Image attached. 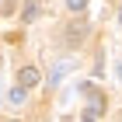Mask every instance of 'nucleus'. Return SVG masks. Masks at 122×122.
Segmentation results:
<instances>
[{"label":"nucleus","instance_id":"nucleus-6","mask_svg":"<svg viewBox=\"0 0 122 122\" xmlns=\"http://www.w3.org/2000/svg\"><path fill=\"white\" fill-rule=\"evenodd\" d=\"M25 91H28V87H14V91H10V105H21V101H25Z\"/></svg>","mask_w":122,"mask_h":122},{"label":"nucleus","instance_id":"nucleus-4","mask_svg":"<svg viewBox=\"0 0 122 122\" xmlns=\"http://www.w3.org/2000/svg\"><path fill=\"white\" fill-rule=\"evenodd\" d=\"M38 80H42V73H38L35 66H21V73H18V84L21 87H35Z\"/></svg>","mask_w":122,"mask_h":122},{"label":"nucleus","instance_id":"nucleus-10","mask_svg":"<svg viewBox=\"0 0 122 122\" xmlns=\"http://www.w3.org/2000/svg\"><path fill=\"white\" fill-rule=\"evenodd\" d=\"M119 21H122V10H119Z\"/></svg>","mask_w":122,"mask_h":122},{"label":"nucleus","instance_id":"nucleus-1","mask_svg":"<svg viewBox=\"0 0 122 122\" xmlns=\"http://www.w3.org/2000/svg\"><path fill=\"white\" fill-rule=\"evenodd\" d=\"M87 35H91V25H87L84 18H73V21H70V25L63 28V42H66L70 49L84 46V38H87Z\"/></svg>","mask_w":122,"mask_h":122},{"label":"nucleus","instance_id":"nucleus-8","mask_svg":"<svg viewBox=\"0 0 122 122\" xmlns=\"http://www.w3.org/2000/svg\"><path fill=\"white\" fill-rule=\"evenodd\" d=\"M80 122H98V112H91V108H87V112H84V119H80Z\"/></svg>","mask_w":122,"mask_h":122},{"label":"nucleus","instance_id":"nucleus-9","mask_svg":"<svg viewBox=\"0 0 122 122\" xmlns=\"http://www.w3.org/2000/svg\"><path fill=\"white\" fill-rule=\"evenodd\" d=\"M119 77H122V63H119Z\"/></svg>","mask_w":122,"mask_h":122},{"label":"nucleus","instance_id":"nucleus-5","mask_svg":"<svg viewBox=\"0 0 122 122\" xmlns=\"http://www.w3.org/2000/svg\"><path fill=\"white\" fill-rule=\"evenodd\" d=\"M35 18H38V4H35V0H28V4L21 7V21H35Z\"/></svg>","mask_w":122,"mask_h":122},{"label":"nucleus","instance_id":"nucleus-2","mask_svg":"<svg viewBox=\"0 0 122 122\" xmlns=\"http://www.w3.org/2000/svg\"><path fill=\"white\" fill-rule=\"evenodd\" d=\"M73 59H56V63H52V70H49V84H52V87H56V84H63V80H66V77H70V73H73Z\"/></svg>","mask_w":122,"mask_h":122},{"label":"nucleus","instance_id":"nucleus-3","mask_svg":"<svg viewBox=\"0 0 122 122\" xmlns=\"http://www.w3.org/2000/svg\"><path fill=\"white\" fill-rule=\"evenodd\" d=\"M84 94H87V108H91V112H98V115H101V112H105V94L98 91V87H91V84L84 87Z\"/></svg>","mask_w":122,"mask_h":122},{"label":"nucleus","instance_id":"nucleus-7","mask_svg":"<svg viewBox=\"0 0 122 122\" xmlns=\"http://www.w3.org/2000/svg\"><path fill=\"white\" fill-rule=\"evenodd\" d=\"M66 7L73 10V14H80V10H84V7H87V0H66Z\"/></svg>","mask_w":122,"mask_h":122}]
</instances>
